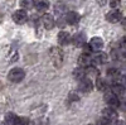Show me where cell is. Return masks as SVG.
I'll use <instances>...</instances> for the list:
<instances>
[{"mask_svg": "<svg viewBox=\"0 0 126 125\" xmlns=\"http://www.w3.org/2000/svg\"><path fill=\"white\" fill-rule=\"evenodd\" d=\"M105 101H106V104L110 106V107H120V100H119V96L115 93L112 90H109L105 92Z\"/></svg>", "mask_w": 126, "mask_h": 125, "instance_id": "cell-1", "label": "cell"}, {"mask_svg": "<svg viewBox=\"0 0 126 125\" xmlns=\"http://www.w3.org/2000/svg\"><path fill=\"white\" fill-rule=\"evenodd\" d=\"M50 59H52V63H53L56 67H61L63 63V52L62 49L54 47L50 49Z\"/></svg>", "mask_w": 126, "mask_h": 125, "instance_id": "cell-2", "label": "cell"}, {"mask_svg": "<svg viewBox=\"0 0 126 125\" xmlns=\"http://www.w3.org/2000/svg\"><path fill=\"white\" fill-rule=\"evenodd\" d=\"M24 77H25V72L22 68H13L12 71L9 72V75H8L9 81H12L14 83L22 82L24 80Z\"/></svg>", "mask_w": 126, "mask_h": 125, "instance_id": "cell-3", "label": "cell"}, {"mask_svg": "<svg viewBox=\"0 0 126 125\" xmlns=\"http://www.w3.org/2000/svg\"><path fill=\"white\" fill-rule=\"evenodd\" d=\"M13 20L16 24H24L28 20V14L24 9H19L16 12H14L13 14Z\"/></svg>", "mask_w": 126, "mask_h": 125, "instance_id": "cell-4", "label": "cell"}, {"mask_svg": "<svg viewBox=\"0 0 126 125\" xmlns=\"http://www.w3.org/2000/svg\"><path fill=\"white\" fill-rule=\"evenodd\" d=\"M92 89H93V83H92V81L90 78H83L78 83V90L82 91V92H85V93L91 92Z\"/></svg>", "mask_w": 126, "mask_h": 125, "instance_id": "cell-5", "label": "cell"}, {"mask_svg": "<svg viewBox=\"0 0 126 125\" xmlns=\"http://www.w3.org/2000/svg\"><path fill=\"white\" fill-rule=\"evenodd\" d=\"M92 62H93V59H92L91 54H88V53H82L78 57V65H79V67H83V68L86 67L87 68V67L91 66Z\"/></svg>", "mask_w": 126, "mask_h": 125, "instance_id": "cell-6", "label": "cell"}, {"mask_svg": "<svg viewBox=\"0 0 126 125\" xmlns=\"http://www.w3.org/2000/svg\"><path fill=\"white\" fill-rule=\"evenodd\" d=\"M42 23H43L44 28L46 29H53L54 25H56V20L53 18V15H50V14H44L43 17H42Z\"/></svg>", "mask_w": 126, "mask_h": 125, "instance_id": "cell-7", "label": "cell"}, {"mask_svg": "<svg viewBox=\"0 0 126 125\" xmlns=\"http://www.w3.org/2000/svg\"><path fill=\"white\" fill-rule=\"evenodd\" d=\"M121 13L119 12V10H111V12H109L106 14V20L110 23H119L121 20Z\"/></svg>", "mask_w": 126, "mask_h": 125, "instance_id": "cell-8", "label": "cell"}, {"mask_svg": "<svg viewBox=\"0 0 126 125\" xmlns=\"http://www.w3.org/2000/svg\"><path fill=\"white\" fill-rule=\"evenodd\" d=\"M92 59H93L94 65H105L109 61V56L106 53H103V52H97V53L92 57Z\"/></svg>", "mask_w": 126, "mask_h": 125, "instance_id": "cell-9", "label": "cell"}, {"mask_svg": "<svg viewBox=\"0 0 126 125\" xmlns=\"http://www.w3.org/2000/svg\"><path fill=\"white\" fill-rule=\"evenodd\" d=\"M90 46L92 48V51H96V52H100L103 47V40L100 38V37H93L91 40H90Z\"/></svg>", "mask_w": 126, "mask_h": 125, "instance_id": "cell-10", "label": "cell"}, {"mask_svg": "<svg viewBox=\"0 0 126 125\" xmlns=\"http://www.w3.org/2000/svg\"><path fill=\"white\" fill-rule=\"evenodd\" d=\"M79 19H81V17L76 12H68L66 14V20H67V23L71 24V25H76L79 22Z\"/></svg>", "mask_w": 126, "mask_h": 125, "instance_id": "cell-11", "label": "cell"}, {"mask_svg": "<svg viewBox=\"0 0 126 125\" xmlns=\"http://www.w3.org/2000/svg\"><path fill=\"white\" fill-rule=\"evenodd\" d=\"M102 116H105L106 119H109V120H116L117 119V112H116V110H115L113 107H106V109H103V111H102Z\"/></svg>", "mask_w": 126, "mask_h": 125, "instance_id": "cell-12", "label": "cell"}, {"mask_svg": "<svg viewBox=\"0 0 126 125\" xmlns=\"http://www.w3.org/2000/svg\"><path fill=\"white\" fill-rule=\"evenodd\" d=\"M72 43L75 44L76 47H78V48L83 47V46H85V43H86V37H85V34H83V33L76 34L75 37L72 38Z\"/></svg>", "mask_w": 126, "mask_h": 125, "instance_id": "cell-13", "label": "cell"}, {"mask_svg": "<svg viewBox=\"0 0 126 125\" xmlns=\"http://www.w3.org/2000/svg\"><path fill=\"white\" fill-rule=\"evenodd\" d=\"M71 42V36L67 32H59L58 34V43L61 46H67Z\"/></svg>", "mask_w": 126, "mask_h": 125, "instance_id": "cell-14", "label": "cell"}, {"mask_svg": "<svg viewBox=\"0 0 126 125\" xmlns=\"http://www.w3.org/2000/svg\"><path fill=\"white\" fill-rule=\"evenodd\" d=\"M48 6H49V4H48L47 0H37V1H35V8H37L38 12H40V13L46 12V10L48 9Z\"/></svg>", "mask_w": 126, "mask_h": 125, "instance_id": "cell-15", "label": "cell"}, {"mask_svg": "<svg viewBox=\"0 0 126 125\" xmlns=\"http://www.w3.org/2000/svg\"><path fill=\"white\" fill-rule=\"evenodd\" d=\"M73 77H75L76 80L81 81L86 77V70H83V67H78L76 68L75 71H73Z\"/></svg>", "mask_w": 126, "mask_h": 125, "instance_id": "cell-16", "label": "cell"}, {"mask_svg": "<svg viewBox=\"0 0 126 125\" xmlns=\"http://www.w3.org/2000/svg\"><path fill=\"white\" fill-rule=\"evenodd\" d=\"M86 77H96V78H98L100 77V71L96 67L90 66V67L86 68Z\"/></svg>", "mask_w": 126, "mask_h": 125, "instance_id": "cell-17", "label": "cell"}, {"mask_svg": "<svg viewBox=\"0 0 126 125\" xmlns=\"http://www.w3.org/2000/svg\"><path fill=\"white\" fill-rule=\"evenodd\" d=\"M125 89L126 87H124L122 85H120V83H113V85L111 86V90L116 93L117 96H122L124 93H125Z\"/></svg>", "mask_w": 126, "mask_h": 125, "instance_id": "cell-18", "label": "cell"}, {"mask_svg": "<svg viewBox=\"0 0 126 125\" xmlns=\"http://www.w3.org/2000/svg\"><path fill=\"white\" fill-rule=\"evenodd\" d=\"M20 6L24 10H29L35 6V1L34 0H20Z\"/></svg>", "mask_w": 126, "mask_h": 125, "instance_id": "cell-19", "label": "cell"}, {"mask_svg": "<svg viewBox=\"0 0 126 125\" xmlns=\"http://www.w3.org/2000/svg\"><path fill=\"white\" fill-rule=\"evenodd\" d=\"M14 125H29V119L27 116H16Z\"/></svg>", "mask_w": 126, "mask_h": 125, "instance_id": "cell-20", "label": "cell"}, {"mask_svg": "<svg viewBox=\"0 0 126 125\" xmlns=\"http://www.w3.org/2000/svg\"><path fill=\"white\" fill-rule=\"evenodd\" d=\"M96 86H97L98 90H105V89L107 87V82H106V80H105V78L98 77L97 81H96Z\"/></svg>", "mask_w": 126, "mask_h": 125, "instance_id": "cell-21", "label": "cell"}, {"mask_svg": "<svg viewBox=\"0 0 126 125\" xmlns=\"http://www.w3.org/2000/svg\"><path fill=\"white\" fill-rule=\"evenodd\" d=\"M15 119H16V116L14 115V114L9 112L8 115H6V118H5V121H6V124H8V125H14Z\"/></svg>", "mask_w": 126, "mask_h": 125, "instance_id": "cell-22", "label": "cell"}, {"mask_svg": "<svg viewBox=\"0 0 126 125\" xmlns=\"http://www.w3.org/2000/svg\"><path fill=\"white\" fill-rule=\"evenodd\" d=\"M56 13L57 14H63L66 12V6H64V4H61V3H58L57 5H56Z\"/></svg>", "mask_w": 126, "mask_h": 125, "instance_id": "cell-23", "label": "cell"}, {"mask_svg": "<svg viewBox=\"0 0 126 125\" xmlns=\"http://www.w3.org/2000/svg\"><path fill=\"white\" fill-rule=\"evenodd\" d=\"M98 125H111V120H109V119H106L105 116H102L98 120Z\"/></svg>", "mask_w": 126, "mask_h": 125, "instance_id": "cell-24", "label": "cell"}, {"mask_svg": "<svg viewBox=\"0 0 126 125\" xmlns=\"http://www.w3.org/2000/svg\"><path fill=\"white\" fill-rule=\"evenodd\" d=\"M116 83H120V85H122L124 87H126V75L125 76H120L117 78V82Z\"/></svg>", "mask_w": 126, "mask_h": 125, "instance_id": "cell-25", "label": "cell"}, {"mask_svg": "<svg viewBox=\"0 0 126 125\" xmlns=\"http://www.w3.org/2000/svg\"><path fill=\"white\" fill-rule=\"evenodd\" d=\"M120 5V0H110V6L111 8H117Z\"/></svg>", "mask_w": 126, "mask_h": 125, "instance_id": "cell-26", "label": "cell"}, {"mask_svg": "<svg viewBox=\"0 0 126 125\" xmlns=\"http://www.w3.org/2000/svg\"><path fill=\"white\" fill-rule=\"evenodd\" d=\"M121 25H122V28L126 30V18H124V19L121 20Z\"/></svg>", "mask_w": 126, "mask_h": 125, "instance_id": "cell-27", "label": "cell"}, {"mask_svg": "<svg viewBox=\"0 0 126 125\" xmlns=\"http://www.w3.org/2000/svg\"><path fill=\"white\" fill-rule=\"evenodd\" d=\"M113 125H126V123H125V121H122V120H117Z\"/></svg>", "mask_w": 126, "mask_h": 125, "instance_id": "cell-28", "label": "cell"}, {"mask_svg": "<svg viewBox=\"0 0 126 125\" xmlns=\"http://www.w3.org/2000/svg\"><path fill=\"white\" fill-rule=\"evenodd\" d=\"M96 1H97V3H98V4L102 6V5H105V4H106V1H107V0H96Z\"/></svg>", "mask_w": 126, "mask_h": 125, "instance_id": "cell-29", "label": "cell"}, {"mask_svg": "<svg viewBox=\"0 0 126 125\" xmlns=\"http://www.w3.org/2000/svg\"><path fill=\"white\" fill-rule=\"evenodd\" d=\"M124 56H125V57H126V51H125V52H124Z\"/></svg>", "mask_w": 126, "mask_h": 125, "instance_id": "cell-30", "label": "cell"}]
</instances>
